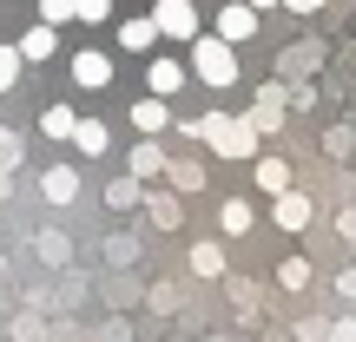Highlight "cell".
<instances>
[{"instance_id": "cell-14", "label": "cell", "mask_w": 356, "mask_h": 342, "mask_svg": "<svg viewBox=\"0 0 356 342\" xmlns=\"http://www.w3.org/2000/svg\"><path fill=\"white\" fill-rule=\"evenodd\" d=\"M20 60H26V66L53 60V26H26V33H20Z\"/></svg>"}, {"instance_id": "cell-10", "label": "cell", "mask_w": 356, "mask_h": 342, "mask_svg": "<svg viewBox=\"0 0 356 342\" xmlns=\"http://www.w3.org/2000/svg\"><path fill=\"white\" fill-rule=\"evenodd\" d=\"M132 126H139V139H159V132L172 126V112H165V99H152V92H145V99L132 105Z\"/></svg>"}, {"instance_id": "cell-7", "label": "cell", "mask_w": 356, "mask_h": 342, "mask_svg": "<svg viewBox=\"0 0 356 342\" xmlns=\"http://www.w3.org/2000/svg\"><path fill=\"white\" fill-rule=\"evenodd\" d=\"M270 224H277V230H304V224H310V198H304V191H277Z\"/></svg>"}, {"instance_id": "cell-6", "label": "cell", "mask_w": 356, "mask_h": 342, "mask_svg": "<svg viewBox=\"0 0 356 342\" xmlns=\"http://www.w3.org/2000/svg\"><path fill=\"white\" fill-rule=\"evenodd\" d=\"M119 46H126V53H152V46H159V20H152V13L119 20Z\"/></svg>"}, {"instance_id": "cell-17", "label": "cell", "mask_w": 356, "mask_h": 342, "mask_svg": "<svg viewBox=\"0 0 356 342\" xmlns=\"http://www.w3.org/2000/svg\"><path fill=\"white\" fill-rule=\"evenodd\" d=\"M257 191H270V198L291 191V165H284V158H257Z\"/></svg>"}, {"instance_id": "cell-8", "label": "cell", "mask_w": 356, "mask_h": 342, "mask_svg": "<svg viewBox=\"0 0 356 342\" xmlns=\"http://www.w3.org/2000/svg\"><path fill=\"white\" fill-rule=\"evenodd\" d=\"M40 191H47V204H73L79 198V171L73 165H47L40 171Z\"/></svg>"}, {"instance_id": "cell-12", "label": "cell", "mask_w": 356, "mask_h": 342, "mask_svg": "<svg viewBox=\"0 0 356 342\" xmlns=\"http://www.w3.org/2000/svg\"><path fill=\"white\" fill-rule=\"evenodd\" d=\"M106 204H113V211H132V204H145V178H113V185H106Z\"/></svg>"}, {"instance_id": "cell-18", "label": "cell", "mask_w": 356, "mask_h": 342, "mask_svg": "<svg viewBox=\"0 0 356 342\" xmlns=\"http://www.w3.org/2000/svg\"><path fill=\"white\" fill-rule=\"evenodd\" d=\"M73 126L79 119L66 112V105H47V112H40V139H73Z\"/></svg>"}, {"instance_id": "cell-19", "label": "cell", "mask_w": 356, "mask_h": 342, "mask_svg": "<svg viewBox=\"0 0 356 342\" xmlns=\"http://www.w3.org/2000/svg\"><path fill=\"white\" fill-rule=\"evenodd\" d=\"M191 270H198V277H218V270H225V250H218V243H191Z\"/></svg>"}, {"instance_id": "cell-4", "label": "cell", "mask_w": 356, "mask_h": 342, "mask_svg": "<svg viewBox=\"0 0 356 342\" xmlns=\"http://www.w3.org/2000/svg\"><path fill=\"white\" fill-rule=\"evenodd\" d=\"M251 33H257V7H251V0H225V13H218V40L244 46Z\"/></svg>"}, {"instance_id": "cell-24", "label": "cell", "mask_w": 356, "mask_h": 342, "mask_svg": "<svg viewBox=\"0 0 356 342\" xmlns=\"http://www.w3.org/2000/svg\"><path fill=\"white\" fill-rule=\"evenodd\" d=\"M277 119H284V112H277V92H264V105H257L251 126H257V132H277Z\"/></svg>"}, {"instance_id": "cell-3", "label": "cell", "mask_w": 356, "mask_h": 342, "mask_svg": "<svg viewBox=\"0 0 356 342\" xmlns=\"http://www.w3.org/2000/svg\"><path fill=\"white\" fill-rule=\"evenodd\" d=\"M152 20H159L165 40H198V13H191V0H159Z\"/></svg>"}, {"instance_id": "cell-22", "label": "cell", "mask_w": 356, "mask_h": 342, "mask_svg": "<svg viewBox=\"0 0 356 342\" xmlns=\"http://www.w3.org/2000/svg\"><path fill=\"white\" fill-rule=\"evenodd\" d=\"M40 20L60 26V20H79V0H40Z\"/></svg>"}, {"instance_id": "cell-2", "label": "cell", "mask_w": 356, "mask_h": 342, "mask_svg": "<svg viewBox=\"0 0 356 342\" xmlns=\"http://www.w3.org/2000/svg\"><path fill=\"white\" fill-rule=\"evenodd\" d=\"M191 73L204 79V86H231V79H238V46H231V40H191Z\"/></svg>"}, {"instance_id": "cell-23", "label": "cell", "mask_w": 356, "mask_h": 342, "mask_svg": "<svg viewBox=\"0 0 356 342\" xmlns=\"http://www.w3.org/2000/svg\"><path fill=\"white\" fill-rule=\"evenodd\" d=\"M145 211H152V224H159V230H172V224H178V198H145Z\"/></svg>"}, {"instance_id": "cell-9", "label": "cell", "mask_w": 356, "mask_h": 342, "mask_svg": "<svg viewBox=\"0 0 356 342\" xmlns=\"http://www.w3.org/2000/svg\"><path fill=\"white\" fill-rule=\"evenodd\" d=\"M185 79H191V73H185L178 60H152V66H145V86H152V99H172Z\"/></svg>"}, {"instance_id": "cell-26", "label": "cell", "mask_w": 356, "mask_h": 342, "mask_svg": "<svg viewBox=\"0 0 356 342\" xmlns=\"http://www.w3.org/2000/svg\"><path fill=\"white\" fill-rule=\"evenodd\" d=\"M13 158H20V139H13V132H0V171H7Z\"/></svg>"}, {"instance_id": "cell-21", "label": "cell", "mask_w": 356, "mask_h": 342, "mask_svg": "<svg viewBox=\"0 0 356 342\" xmlns=\"http://www.w3.org/2000/svg\"><path fill=\"white\" fill-rule=\"evenodd\" d=\"M277 283H284V290H304V283H310V264H304V257H284V264H277Z\"/></svg>"}, {"instance_id": "cell-13", "label": "cell", "mask_w": 356, "mask_h": 342, "mask_svg": "<svg viewBox=\"0 0 356 342\" xmlns=\"http://www.w3.org/2000/svg\"><path fill=\"white\" fill-rule=\"evenodd\" d=\"M73 145H79V152H86V158H99L106 145H113V132H106L99 119H79V126H73Z\"/></svg>"}, {"instance_id": "cell-1", "label": "cell", "mask_w": 356, "mask_h": 342, "mask_svg": "<svg viewBox=\"0 0 356 342\" xmlns=\"http://www.w3.org/2000/svg\"><path fill=\"white\" fill-rule=\"evenodd\" d=\"M204 145H211L218 158H251V152H257V126H251V119L204 112Z\"/></svg>"}, {"instance_id": "cell-5", "label": "cell", "mask_w": 356, "mask_h": 342, "mask_svg": "<svg viewBox=\"0 0 356 342\" xmlns=\"http://www.w3.org/2000/svg\"><path fill=\"white\" fill-rule=\"evenodd\" d=\"M73 86L106 92V86H113V60H106V53H73Z\"/></svg>"}, {"instance_id": "cell-11", "label": "cell", "mask_w": 356, "mask_h": 342, "mask_svg": "<svg viewBox=\"0 0 356 342\" xmlns=\"http://www.w3.org/2000/svg\"><path fill=\"white\" fill-rule=\"evenodd\" d=\"M165 178H172L178 198H198V191H204V165H198V158H178V165L165 158Z\"/></svg>"}, {"instance_id": "cell-25", "label": "cell", "mask_w": 356, "mask_h": 342, "mask_svg": "<svg viewBox=\"0 0 356 342\" xmlns=\"http://www.w3.org/2000/svg\"><path fill=\"white\" fill-rule=\"evenodd\" d=\"M106 13H113V0H79V20H86V26L106 20Z\"/></svg>"}, {"instance_id": "cell-20", "label": "cell", "mask_w": 356, "mask_h": 342, "mask_svg": "<svg viewBox=\"0 0 356 342\" xmlns=\"http://www.w3.org/2000/svg\"><path fill=\"white\" fill-rule=\"evenodd\" d=\"M20 46H0V92H13V86H20Z\"/></svg>"}, {"instance_id": "cell-27", "label": "cell", "mask_w": 356, "mask_h": 342, "mask_svg": "<svg viewBox=\"0 0 356 342\" xmlns=\"http://www.w3.org/2000/svg\"><path fill=\"white\" fill-rule=\"evenodd\" d=\"M284 7H291V13H317L323 0H284Z\"/></svg>"}, {"instance_id": "cell-16", "label": "cell", "mask_w": 356, "mask_h": 342, "mask_svg": "<svg viewBox=\"0 0 356 342\" xmlns=\"http://www.w3.org/2000/svg\"><path fill=\"white\" fill-rule=\"evenodd\" d=\"M132 178H165V152H159L152 139L132 145Z\"/></svg>"}, {"instance_id": "cell-29", "label": "cell", "mask_w": 356, "mask_h": 342, "mask_svg": "<svg viewBox=\"0 0 356 342\" xmlns=\"http://www.w3.org/2000/svg\"><path fill=\"white\" fill-rule=\"evenodd\" d=\"M0 198H7V171H0Z\"/></svg>"}, {"instance_id": "cell-28", "label": "cell", "mask_w": 356, "mask_h": 342, "mask_svg": "<svg viewBox=\"0 0 356 342\" xmlns=\"http://www.w3.org/2000/svg\"><path fill=\"white\" fill-rule=\"evenodd\" d=\"M251 7H257V13H264V7H277V0H251Z\"/></svg>"}, {"instance_id": "cell-15", "label": "cell", "mask_w": 356, "mask_h": 342, "mask_svg": "<svg viewBox=\"0 0 356 342\" xmlns=\"http://www.w3.org/2000/svg\"><path fill=\"white\" fill-rule=\"evenodd\" d=\"M218 224H225V237H244V230L257 224V211L244 198H225V211H218Z\"/></svg>"}]
</instances>
